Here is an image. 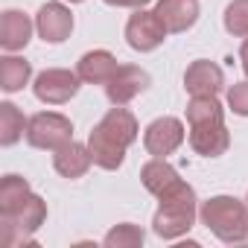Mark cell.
<instances>
[{"label":"cell","mask_w":248,"mask_h":248,"mask_svg":"<svg viewBox=\"0 0 248 248\" xmlns=\"http://www.w3.org/2000/svg\"><path fill=\"white\" fill-rule=\"evenodd\" d=\"M140 135V126L129 108L123 105H114L105 111V117L96 123L88 135V149H91V158L99 170H120L123 161H126V152L129 146L138 140Z\"/></svg>","instance_id":"1"},{"label":"cell","mask_w":248,"mask_h":248,"mask_svg":"<svg viewBox=\"0 0 248 248\" xmlns=\"http://www.w3.org/2000/svg\"><path fill=\"white\" fill-rule=\"evenodd\" d=\"M199 219V199L196 190L178 178L170 190L158 196V210L152 216V231L161 239H181L190 233V228Z\"/></svg>","instance_id":"2"},{"label":"cell","mask_w":248,"mask_h":248,"mask_svg":"<svg viewBox=\"0 0 248 248\" xmlns=\"http://www.w3.org/2000/svg\"><path fill=\"white\" fill-rule=\"evenodd\" d=\"M199 222L222 242H245L248 239V207L233 196H213L202 202Z\"/></svg>","instance_id":"3"},{"label":"cell","mask_w":248,"mask_h":248,"mask_svg":"<svg viewBox=\"0 0 248 248\" xmlns=\"http://www.w3.org/2000/svg\"><path fill=\"white\" fill-rule=\"evenodd\" d=\"M47 222V202L35 193L27 196V202L15 210L0 216V231H3V245H18V242H30L32 233Z\"/></svg>","instance_id":"4"},{"label":"cell","mask_w":248,"mask_h":248,"mask_svg":"<svg viewBox=\"0 0 248 248\" xmlns=\"http://www.w3.org/2000/svg\"><path fill=\"white\" fill-rule=\"evenodd\" d=\"M24 138L32 149L56 152L59 146L73 140V123H70V117H64L59 111H38L27 120V135Z\"/></svg>","instance_id":"5"},{"label":"cell","mask_w":248,"mask_h":248,"mask_svg":"<svg viewBox=\"0 0 248 248\" xmlns=\"http://www.w3.org/2000/svg\"><path fill=\"white\" fill-rule=\"evenodd\" d=\"M82 85H85V82L79 79L76 70H67V67H47V70H41V73L35 76L32 93H35V99H41L44 105H64V102H70V99L79 93Z\"/></svg>","instance_id":"6"},{"label":"cell","mask_w":248,"mask_h":248,"mask_svg":"<svg viewBox=\"0 0 248 248\" xmlns=\"http://www.w3.org/2000/svg\"><path fill=\"white\" fill-rule=\"evenodd\" d=\"M170 30L164 27V21L158 18L155 9H135V15H129L126 21V44L135 53H152L167 41Z\"/></svg>","instance_id":"7"},{"label":"cell","mask_w":248,"mask_h":248,"mask_svg":"<svg viewBox=\"0 0 248 248\" xmlns=\"http://www.w3.org/2000/svg\"><path fill=\"white\" fill-rule=\"evenodd\" d=\"M184 138H187V132L178 117H158L143 132V149L152 158H167L184 143Z\"/></svg>","instance_id":"8"},{"label":"cell","mask_w":248,"mask_h":248,"mask_svg":"<svg viewBox=\"0 0 248 248\" xmlns=\"http://www.w3.org/2000/svg\"><path fill=\"white\" fill-rule=\"evenodd\" d=\"M190 149L202 158H219L231 149V135L225 120H204V123H190L187 132Z\"/></svg>","instance_id":"9"},{"label":"cell","mask_w":248,"mask_h":248,"mask_svg":"<svg viewBox=\"0 0 248 248\" xmlns=\"http://www.w3.org/2000/svg\"><path fill=\"white\" fill-rule=\"evenodd\" d=\"M35 32L44 44H64L73 32V12L70 6L50 0L35 12Z\"/></svg>","instance_id":"10"},{"label":"cell","mask_w":248,"mask_h":248,"mask_svg":"<svg viewBox=\"0 0 248 248\" xmlns=\"http://www.w3.org/2000/svg\"><path fill=\"white\" fill-rule=\"evenodd\" d=\"M149 73L138 64H120L117 73L111 76V82L105 85V96L111 105H129L135 96H140L149 88Z\"/></svg>","instance_id":"11"},{"label":"cell","mask_w":248,"mask_h":248,"mask_svg":"<svg viewBox=\"0 0 248 248\" xmlns=\"http://www.w3.org/2000/svg\"><path fill=\"white\" fill-rule=\"evenodd\" d=\"M184 91L190 96H219L225 91V70L216 62L196 59L184 70Z\"/></svg>","instance_id":"12"},{"label":"cell","mask_w":248,"mask_h":248,"mask_svg":"<svg viewBox=\"0 0 248 248\" xmlns=\"http://www.w3.org/2000/svg\"><path fill=\"white\" fill-rule=\"evenodd\" d=\"M32 32H35V21L21 9H6L0 18V47L6 53L24 50L32 41Z\"/></svg>","instance_id":"13"},{"label":"cell","mask_w":248,"mask_h":248,"mask_svg":"<svg viewBox=\"0 0 248 248\" xmlns=\"http://www.w3.org/2000/svg\"><path fill=\"white\" fill-rule=\"evenodd\" d=\"M93 158H91V149L88 143H79V140H67L64 146H59L53 152V170L62 175V178H82L88 170H91Z\"/></svg>","instance_id":"14"},{"label":"cell","mask_w":248,"mask_h":248,"mask_svg":"<svg viewBox=\"0 0 248 248\" xmlns=\"http://www.w3.org/2000/svg\"><path fill=\"white\" fill-rule=\"evenodd\" d=\"M155 12L170 32H187L196 27L202 6H199V0H158Z\"/></svg>","instance_id":"15"},{"label":"cell","mask_w":248,"mask_h":248,"mask_svg":"<svg viewBox=\"0 0 248 248\" xmlns=\"http://www.w3.org/2000/svg\"><path fill=\"white\" fill-rule=\"evenodd\" d=\"M117 59L108 50H88L79 62H76V73L85 85H108L111 76L117 73Z\"/></svg>","instance_id":"16"},{"label":"cell","mask_w":248,"mask_h":248,"mask_svg":"<svg viewBox=\"0 0 248 248\" xmlns=\"http://www.w3.org/2000/svg\"><path fill=\"white\" fill-rule=\"evenodd\" d=\"M178 170L167 161V158H152L140 167V184L152 193V196H161L164 190H170L175 181H178Z\"/></svg>","instance_id":"17"},{"label":"cell","mask_w":248,"mask_h":248,"mask_svg":"<svg viewBox=\"0 0 248 248\" xmlns=\"http://www.w3.org/2000/svg\"><path fill=\"white\" fill-rule=\"evenodd\" d=\"M32 79V64L15 53H6L0 59V88L6 93H18L24 85H30Z\"/></svg>","instance_id":"18"},{"label":"cell","mask_w":248,"mask_h":248,"mask_svg":"<svg viewBox=\"0 0 248 248\" xmlns=\"http://www.w3.org/2000/svg\"><path fill=\"white\" fill-rule=\"evenodd\" d=\"M27 135V117L15 102H0V146H15Z\"/></svg>","instance_id":"19"},{"label":"cell","mask_w":248,"mask_h":248,"mask_svg":"<svg viewBox=\"0 0 248 248\" xmlns=\"http://www.w3.org/2000/svg\"><path fill=\"white\" fill-rule=\"evenodd\" d=\"M30 193H32V187L24 175H3V181H0V216L15 213L27 202Z\"/></svg>","instance_id":"20"},{"label":"cell","mask_w":248,"mask_h":248,"mask_svg":"<svg viewBox=\"0 0 248 248\" xmlns=\"http://www.w3.org/2000/svg\"><path fill=\"white\" fill-rule=\"evenodd\" d=\"M143 239H146V233H143L140 225L120 222V225H114V228L102 236V245H105V248H140Z\"/></svg>","instance_id":"21"},{"label":"cell","mask_w":248,"mask_h":248,"mask_svg":"<svg viewBox=\"0 0 248 248\" xmlns=\"http://www.w3.org/2000/svg\"><path fill=\"white\" fill-rule=\"evenodd\" d=\"M204 120H225V108L219 96H193L187 102V126L190 123H204Z\"/></svg>","instance_id":"22"},{"label":"cell","mask_w":248,"mask_h":248,"mask_svg":"<svg viewBox=\"0 0 248 248\" xmlns=\"http://www.w3.org/2000/svg\"><path fill=\"white\" fill-rule=\"evenodd\" d=\"M222 24H225L228 35L248 38V0H231V3L225 6Z\"/></svg>","instance_id":"23"},{"label":"cell","mask_w":248,"mask_h":248,"mask_svg":"<svg viewBox=\"0 0 248 248\" xmlns=\"http://www.w3.org/2000/svg\"><path fill=\"white\" fill-rule=\"evenodd\" d=\"M228 108L236 117H248V79L245 82H233L228 88Z\"/></svg>","instance_id":"24"},{"label":"cell","mask_w":248,"mask_h":248,"mask_svg":"<svg viewBox=\"0 0 248 248\" xmlns=\"http://www.w3.org/2000/svg\"><path fill=\"white\" fill-rule=\"evenodd\" d=\"M102 3H108V6H120V9H143L146 3H152V0H102Z\"/></svg>","instance_id":"25"},{"label":"cell","mask_w":248,"mask_h":248,"mask_svg":"<svg viewBox=\"0 0 248 248\" xmlns=\"http://www.w3.org/2000/svg\"><path fill=\"white\" fill-rule=\"evenodd\" d=\"M239 62H242V70H245V76H248V38L242 41V50H239Z\"/></svg>","instance_id":"26"},{"label":"cell","mask_w":248,"mask_h":248,"mask_svg":"<svg viewBox=\"0 0 248 248\" xmlns=\"http://www.w3.org/2000/svg\"><path fill=\"white\" fill-rule=\"evenodd\" d=\"M67 3H85V0H67Z\"/></svg>","instance_id":"27"},{"label":"cell","mask_w":248,"mask_h":248,"mask_svg":"<svg viewBox=\"0 0 248 248\" xmlns=\"http://www.w3.org/2000/svg\"><path fill=\"white\" fill-rule=\"evenodd\" d=\"M245 202H248V199H245Z\"/></svg>","instance_id":"28"}]
</instances>
